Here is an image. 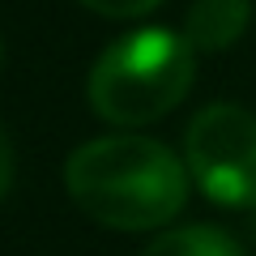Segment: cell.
I'll return each mask as SVG.
<instances>
[{"label": "cell", "mask_w": 256, "mask_h": 256, "mask_svg": "<svg viewBox=\"0 0 256 256\" xmlns=\"http://www.w3.org/2000/svg\"><path fill=\"white\" fill-rule=\"evenodd\" d=\"M73 205L111 230L166 226L188 201L184 162L150 137H98L64 162Z\"/></svg>", "instance_id": "cell-1"}, {"label": "cell", "mask_w": 256, "mask_h": 256, "mask_svg": "<svg viewBox=\"0 0 256 256\" xmlns=\"http://www.w3.org/2000/svg\"><path fill=\"white\" fill-rule=\"evenodd\" d=\"M196 73L188 38L162 26H146L116 38L90 68V107L116 128H141L184 102Z\"/></svg>", "instance_id": "cell-2"}, {"label": "cell", "mask_w": 256, "mask_h": 256, "mask_svg": "<svg viewBox=\"0 0 256 256\" xmlns=\"http://www.w3.org/2000/svg\"><path fill=\"white\" fill-rule=\"evenodd\" d=\"M184 162L201 192L230 210H256V116L235 102L196 111L184 137Z\"/></svg>", "instance_id": "cell-3"}, {"label": "cell", "mask_w": 256, "mask_h": 256, "mask_svg": "<svg viewBox=\"0 0 256 256\" xmlns=\"http://www.w3.org/2000/svg\"><path fill=\"white\" fill-rule=\"evenodd\" d=\"M252 26V0H196L184 18V38L192 52H226Z\"/></svg>", "instance_id": "cell-4"}, {"label": "cell", "mask_w": 256, "mask_h": 256, "mask_svg": "<svg viewBox=\"0 0 256 256\" xmlns=\"http://www.w3.org/2000/svg\"><path fill=\"white\" fill-rule=\"evenodd\" d=\"M141 256H244V248L218 226H175L158 235Z\"/></svg>", "instance_id": "cell-5"}, {"label": "cell", "mask_w": 256, "mask_h": 256, "mask_svg": "<svg viewBox=\"0 0 256 256\" xmlns=\"http://www.w3.org/2000/svg\"><path fill=\"white\" fill-rule=\"evenodd\" d=\"M86 9H94L98 18H120V22H128V18H146V13H154L162 0H82Z\"/></svg>", "instance_id": "cell-6"}, {"label": "cell", "mask_w": 256, "mask_h": 256, "mask_svg": "<svg viewBox=\"0 0 256 256\" xmlns=\"http://www.w3.org/2000/svg\"><path fill=\"white\" fill-rule=\"evenodd\" d=\"M9 184H13V141L4 132V124H0V201H4Z\"/></svg>", "instance_id": "cell-7"}]
</instances>
